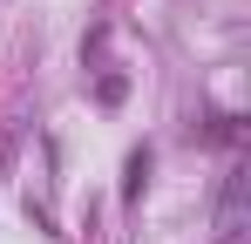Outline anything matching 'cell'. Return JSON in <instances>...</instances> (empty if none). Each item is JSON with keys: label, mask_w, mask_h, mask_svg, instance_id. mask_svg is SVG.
Returning <instances> with one entry per match:
<instances>
[{"label": "cell", "mask_w": 251, "mask_h": 244, "mask_svg": "<svg viewBox=\"0 0 251 244\" xmlns=\"http://www.w3.org/2000/svg\"><path fill=\"white\" fill-rule=\"evenodd\" d=\"M217 231H224V244L245 238V170L224 183V210H217Z\"/></svg>", "instance_id": "obj_1"}, {"label": "cell", "mask_w": 251, "mask_h": 244, "mask_svg": "<svg viewBox=\"0 0 251 244\" xmlns=\"http://www.w3.org/2000/svg\"><path fill=\"white\" fill-rule=\"evenodd\" d=\"M150 170H156V156H150V143H136L123 163V203H143V190H150Z\"/></svg>", "instance_id": "obj_2"}, {"label": "cell", "mask_w": 251, "mask_h": 244, "mask_svg": "<svg viewBox=\"0 0 251 244\" xmlns=\"http://www.w3.org/2000/svg\"><path fill=\"white\" fill-rule=\"evenodd\" d=\"M123 95H129V81H123V75H102V81H95V102H102V109H116Z\"/></svg>", "instance_id": "obj_3"}, {"label": "cell", "mask_w": 251, "mask_h": 244, "mask_svg": "<svg viewBox=\"0 0 251 244\" xmlns=\"http://www.w3.org/2000/svg\"><path fill=\"white\" fill-rule=\"evenodd\" d=\"M204 136H210V143H238V116H210Z\"/></svg>", "instance_id": "obj_4"}]
</instances>
